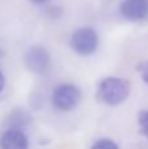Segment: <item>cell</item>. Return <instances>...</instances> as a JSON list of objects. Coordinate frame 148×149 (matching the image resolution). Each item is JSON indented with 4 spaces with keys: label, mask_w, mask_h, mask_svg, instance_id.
I'll return each mask as SVG.
<instances>
[{
    "label": "cell",
    "mask_w": 148,
    "mask_h": 149,
    "mask_svg": "<svg viewBox=\"0 0 148 149\" xmlns=\"http://www.w3.org/2000/svg\"><path fill=\"white\" fill-rule=\"evenodd\" d=\"M131 84L121 77H106L97 86V98L108 106H118L128 98Z\"/></svg>",
    "instance_id": "6da1fadb"
},
{
    "label": "cell",
    "mask_w": 148,
    "mask_h": 149,
    "mask_svg": "<svg viewBox=\"0 0 148 149\" xmlns=\"http://www.w3.org/2000/svg\"><path fill=\"white\" fill-rule=\"evenodd\" d=\"M71 47L79 55L88 56L96 52L98 47V34L93 28L84 26L71 36Z\"/></svg>",
    "instance_id": "7a4b0ae2"
},
{
    "label": "cell",
    "mask_w": 148,
    "mask_h": 149,
    "mask_svg": "<svg viewBox=\"0 0 148 149\" xmlns=\"http://www.w3.org/2000/svg\"><path fill=\"white\" fill-rule=\"evenodd\" d=\"M52 105L59 111H71L79 105L81 92L73 84H60L52 92Z\"/></svg>",
    "instance_id": "3957f363"
},
{
    "label": "cell",
    "mask_w": 148,
    "mask_h": 149,
    "mask_svg": "<svg viewBox=\"0 0 148 149\" xmlns=\"http://www.w3.org/2000/svg\"><path fill=\"white\" fill-rule=\"evenodd\" d=\"M24 63H25V67L30 72L42 74L49 71L51 58H50L49 51L43 46L34 45V46L29 47L28 51L25 52V55H24Z\"/></svg>",
    "instance_id": "277c9868"
},
{
    "label": "cell",
    "mask_w": 148,
    "mask_h": 149,
    "mask_svg": "<svg viewBox=\"0 0 148 149\" xmlns=\"http://www.w3.org/2000/svg\"><path fill=\"white\" fill-rule=\"evenodd\" d=\"M119 12L128 21H140L148 16V0H123Z\"/></svg>",
    "instance_id": "5b68a950"
},
{
    "label": "cell",
    "mask_w": 148,
    "mask_h": 149,
    "mask_svg": "<svg viewBox=\"0 0 148 149\" xmlns=\"http://www.w3.org/2000/svg\"><path fill=\"white\" fill-rule=\"evenodd\" d=\"M0 149H29L28 136L22 130L9 128L0 136Z\"/></svg>",
    "instance_id": "8992f818"
},
{
    "label": "cell",
    "mask_w": 148,
    "mask_h": 149,
    "mask_svg": "<svg viewBox=\"0 0 148 149\" xmlns=\"http://www.w3.org/2000/svg\"><path fill=\"white\" fill-rule=\"evenodd\" d=\"M28 120H29V116L26 115V113H24V111H21V110L13 111V113L10 114V120H9L10 124H12L10 128L21 130V127H22Z\"/></svg>",
    "instance_id": "52a82bcc"
},
{
    "label": "cell",
    "mask_w": 148,
    "mask_h": 149,
    "mask_svg": "<svg viewBox=\"0 0 148 149\" xmlns=\"http://www.w3.org/2000/svg\"><path fill=\"white\" fill-rule=\"evenodd\" d=\"M139 131L148 139V110H142L138 115Z\"/></svg>",
    "instance_id": "ba28073f"
},
{
    "label": "cell",
    "mask_w": 148,
    "mask_h": 149,
    "mask_svg": "<svg viewBox=\"0 0 148 149\" xmlns=\"http://www.w3.org/2000/svg\"><path fill=\"white\" fill-rule=\"evenodd\" d=\"M91 149H119V147L117 143H114L110 139H101L94 143Z\"/></svg>",
    "instance_id": "9c48e42d"
},
{
    "label": "cell",
    "mask_w": 148,
    "mask_h": 149,
    "mask_svg": "<svg viewBox=\"0 0 148 149\" xmlns=\"http://www.w3.org/2000/svg\"><path fill=\"white\" fill-rule=\"evenodd\" d=\"M136 71H138L139 74H140L142 80L148 85V60L139 63V64L136 65Z\"/></svg>",
    "instance_id": "30bf717a"
},
{
    "label": "cell",
    "mask_w": 148,
    "mask_h": 149,
    "mask_svg": "<svg viewBox=\"0 0 148 149\" xmlns=\"http://www.w3.org/2000/svg\"><path fill=\"white\" fill-rule=\"evenodd\" d=\"M4 86H5V79H4V74L0 71V93L4 90Z\"/></svg>",
    "instance_id": "8fae6325"
},
{
    "label": "cell",
    "mask_w": 148,
    "mask_h": 149,
    "mask_svg": "<svg viewBox=\"0 0 148 149\" xmlns=\"http://www.w3.org/2000/svg\"><path fill=\"white\" fill-rule=\"evenodd\" d=\"M31 1H33L34 4H43V3H46L47 0H31Z\"/></svg>",
    "instance_id": "7c38bea8"
}]
</instances>
